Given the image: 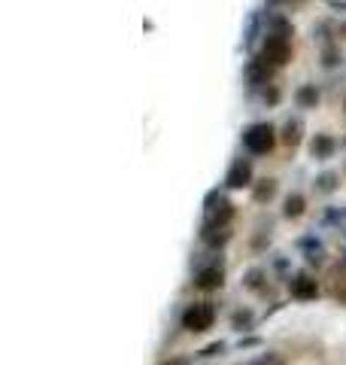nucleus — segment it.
I'll return each instance as SVG.
<instances>
[{
  "label": "nucleus",
  "mask_w": 346,
  "mask_h": 365,
  "mask_svg": "<svg viewBox=\"0 0 346 365\" xmlns=\"http://www.w3.org/2000/svg\"><path fill=\"white\" fill-rule=\"evenodd\" d=\"M292 30L286 22H277V30L273 34H268V40H264V49H261V61H268L270 67H282L292 55V43H289Z\"/></svg>",
  "instance_id": "obj_1"
},
{
  "label": "nucleus",
  "mask_w": 346,
  "mask_h": 365,
  "mask_svg": "<svg viewBox=\"0 0 346 365\" xmlns=\"http://www.w3.org/2000/svg\"><path fill=\"white\" fill-rule=\"evenodd\" d=\"M203 210H207V219H203L201 231H228L234 219V204L228 198H222L219 192H210L207 201H203Z\"/></svg>",
  "instance_id": "obj_2"
},
{
  "label": "nucleus",
  "mask_w": 346,
  "mask_h": 365,
  "mask_svg": "<svg viewBox=\"0 0 346 365\" xmlns=\"http://www.w3.org/2000/svg\"><path fill=\"white\" fill-rule=\"evenodd\" d=\"M182 329L191 332V335H203L213 329V323H216V308H213V301H195L189 304L186 311H182Z\"/></svg>",
  "instance_id": "obj_3"
},
{
  "label": "nucleus",
  "mask_w": 346,
  "mask_h": 365,
  "mask_svg": "<svg viewBox=\"0 0 346 365\" xmlns=\"http://www.w3.org/2000/svg\"><path fill=\"white\" fill-rule=\"evenodd\" d=\"M243 146L252 156H268V152L277 146V131H273L270 122H256L243 131Z\"/></svg>",
  "instance_id": "obj_4"
},
{
  "label": "nucleus",
  "mask_w": 346,
  "mask_h": 365,
  "mask_svg": "<svg viewBox=\"0 0 346 365\" xmlns=\"http://www.w3.org/2000/svg\"><path fill=\"white\" fill-rule=\"evenodd\" d=\"M289 292H292V299H298V301H313L319 296V283H316V277H310V274H294L289 280Z\"/></svg>",
  "instance_id": "obj_5"
},
{
  "label": "nucleus",
  "mask_w": 346,
  "mask_h": 365,
  "mask_svg": "<svg viewBox=\"0 0 346 365\" xmlns=\"http://www.w3.org/2000/svg\"><path fill=\"white\" fill-rule=\"evenodd\" d=\"M225 283V271H222V262H213V265H203L198 274H195V286L198 289H222Z\"/></svg>",
  "instance_id": "obj_6"
},
{
  "label": "nucleus",
  "mask_w": 346,
  "mask_h": 365,
  "mask_svg": "<svg viewBox=\"0 0 346 365\" xmlns=\"http://www.w3.org/2000/svg\"><path fill=\"white\" fill-rule=\"evenodd\" d=\"M225 186H228V189L252 186V161H249V158H237V161H234V165L228 168Z\"/></svg>",
  "instance_id": "obj_7"
},
{
  "label": "nucleus",
  "mask_w": 346,
  "mask_h": 365,
  "mask_svg": "<svg viewBox=\"0 0 346 365\" xmlns=\"http://www.w3.org/2000/svg\"><path fill=\"white\" fill-rule=\"evenodd\" d=\"M246 79H249V86H268L270 64L268 61H252V64L246 67Z\"/></svg>",
  "instance_id": "obj_8"
},
{
  "label": "nucleus",
  "mask_w": 346,
  "mask_h": 365,
  "mask_svg": "<svg viewBox=\"0 0 346 365\" xmlns=\"http://www.w3.org/2000/svg\"><path fill=\"white\" fill-rule=\"evenodd\" d=\"M304 210H307V201H304V195H289L286 198V204H282V216L286 219H298V216H304Z\"/></svg>",
  "instance_id": "obj_9"
},
{
  "label": "nucleus",
  "mask_w": 346,
  "mask_h": 365,
  "mask_svg": "<svg viewBox=\"0 0 346 365\" xmlns=\"http://www.w3.org/2000/svg\"><path fill=\"white\" fill-rule=\"evenodd\" d=\"M252 326H256V313L252 311H234L231 313V329L234 332H249Z\"/></svg>",
  "instance_id": "obj_10"
},
{
  "label": "nucleus",
  "mask_w": 346,
  "mask_h": 365,
  "mask_svg": "<svg viewBox=\"0 0 346 365\" xmlns=\"http://www.w3.org/2000/svg\"><path fill=\"white\" fill-rule=\"evenodd\" d=\"M264 280H268V271H264V268H249L246 274H243V286L252 289V292H261Z\"/></svg>",
  "instance_id": "obj_11"
},
{
  "label": "nucleus",
  "mask_w": 346,
  "mask_h": 365,
  "mask_svg": "<svg viewBox=\"0 0 346 365\" xmlns=\"http://www.w3.org/2000/svg\"><path fill=\"white\" fill-rule=\"evenodd\" d=\"M273 195H277V180H261L256 192H252V198L258 201V204H264V201H270Z\"/></svg>",
  "instance_id": "obj_12"
},
{
  "label": "nucleus",
  "mask_w": 346,
  "mask_h": 365,
  "mask_svg": "<svg viewBox=\"0 0 346 365\" xmlns=\"http://www.w3.org/2000/svg\"><path fill=\"white\" fill-rule=\"evenodd\" d=\"M310 149H313V156H316V158H328L334 152V140L328 134H316V140H313Z\"/></svg>",
  "instance_id": "obj_13"
},
{
  "label": "nucleus",
  "mask_w": 346,
  "mask_h": 365,
  "mask_svg": "<svg viewBox=\"0 0 346 365\" xmlns=\"http://www.w3.org/2000/svg\"><path fill=\"white\" fill-rule=\"evenodd\" d=\"M298 104H301V107H316V104H319L316 86H304V88L298 91Z\"/></svg>",
  "instance_id": "obj_14"
},
{
  "label": "nucleus",
  "mask_w": 346,
  "mask_h": 365,
  "mask_svg": "<svg viewBox=\"0 0 346 365\" xmlns=\"http://www.w3.org/2000/svg\"><path fill=\"white\" fill-rule=\"evenodd\" d=\"M225 350H228V344H225V341H213V344H207V347L198 353V357H201V359H213V357H222Z\"/></svg>",
  "instance_id": "obj_15"
},
{
  "label": "nucleus",
  "mask_w": 346,
  "mask_h": 365,
  "mask_svg": "<svg viewBox=\"0 0 346 365\" xmlns=\"http://www.w3.org/2000/svg\"><path fill=\"white\" fill-rule=\"evenodd\" d=\"M282 140H286L289 146H298V140H301V122H289V125H286V134H282Z\"/></svg>",
  "instance_id": "obj_16"
},
{
  "label": "nucleus",
  "mask_w": 346,
  "mask_h": 365,
  "mask_svg": "<svg viewBox=\"0 0 346 365\" xmlns=\"http://www.w3.org/2000/svg\"><path fill=\"white\" fill-rule=\"evenodd\" d=\"M334 186H338V174H322L316 180V189L319 192H334Z\"/></svg>",
  "instance_id": "obj_17"
},
{
  "label": "nucleus",
  "mask_w": 346,
  "mask_h": 365,
  "mask_svg": "<svg viewBox=\"0 0 346 365\" xmlns=\"http://www.w3.org/2000/svg\"><path fill=\"white\" fill-rule=\"evenodd\" d=\"M322 219H325V222H346V207H340V210H328Z\"/></svg>",
  "instance_id": "obj_18"
},
{
  "label": "nucleus",
  "mask_w": 346,
  "mask_h": 365,
  "mask_svg": "<svg viewBox=\"0 0 346 365\" xmlns=\"http://www.w3.org/2000/svg\"><path fill=\"white\" fill-rule=\"evenodd\" d=\"M165 365H186V359H170V362H165Z\"/></svg>",
  "instance_id": "obj_19"
},
{
  "label": "nucleus",
  "mask_w": 346,
  "mask_h": 365,
  "mask_svg": "<svg viewBox=\"0 0 346 365\" xmlns=\"http://www.w3.org/2000/svg\"><path fill=\"white\" fill-rule=\"evenodd\" d=\"M246 365H256V362H246Z\"/></svg>",
  "instance_id": "obj_20"
},
{
  "label": "nucleus",
  "mask_w": 346,
  "mask_h": 365,
  "mask_svg": "<svg viewBox=\"0 0 346 365\" xmlns=\"http://www.w3.org/2000/svg\"><path fill=\"white\" fill-rule=\"evenodd\" d=\"M343 107H346V104H343Z\"/></svg>",
  "instance_id": "obj_21"
}]
</instances>
